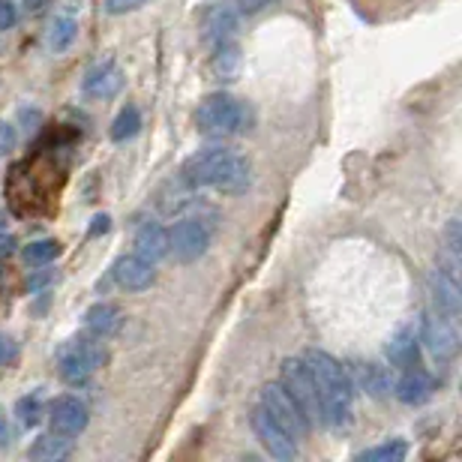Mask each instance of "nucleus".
<instances>
[{"instance_id": "obj_12", "label": "nucleus", "mask_w": 462, "mask_h": 462, "mask_svg": "<svg viewBox=\"0 0 462 462\" xmlns=\"http://www.w3.org/2000/svg\"><path fill=\"white\" fill-rule=\"evenodd\" d=\"M124 88V72L115 60H99L85 72V81H81V90L90 99H112L120 94Z\"/></svg>"}, {"instance_id": "obj_13", "label": "nucleus", "mask_w": 462, "mask_h": 462, "mask_svg": "<svg viewBox=\"0 0 462 462\" xmlns=\"http://www.w3.org/2000/svg\"><path fill=\"white\" fill-rule=\"evenodd\" d=\"M112 276L124 291H144L156 282V267L133 253V255L117 258L112 267Z\"/></svg>"}, {"instance_id": "obj_9", "label": "nucleus", "mask_w": 462, "mask_h": 462, "mask_svg": "<svg viewBox=\"0 0 462 462\" xmlns=\"http://www.w3.org/2000/svg\"><path fill=\"white\" fill-rule=\"evenodd\" d=\"M249 427H253L258 445H262L273 459L289 462V459L298 457V441H294L289 432H285L280 423H276L271 414L264 411L262 402H258L253 409V414H249Z\"/></svg>"}, {"instance_id": "obj_28", "label": "nucleus", "mask_w": 462, "mask_h": 462, "mask_svg": "<svg viewBox=\"0 0 462 462\" xmlns=\"http://www.w3.org/2000/svg\"><path fill=\"white\" fill-rule=\"evenodd\" d=\"M15 22H18V9L9 4V0H0V33L13 31Z\"/></svg>"}, {"instance_id": "obj_8", "label": "nucleus", "mask_w": 462, "mask_h": 462, "mask_svg": "<svg viewBox=\"0 0 462 462\" xmlns=\"http://www.w3.org/2000/svg\"><path fill=\"white\" fill-rule=\"evenodd\" d=\"M420 343L430 348V355L448 364L459 351V334L454 328V319L441 316V312H423L420 316Z\"/></svg>"}, {"instance_id": "obj_6", "label": "nucleus", "mask_w": 462, "mask_h": 462, "mask_svg": "<svg viewBox=\"0 0 462 462\" xmlns=\"http://www.w3.org/2000/svg\"><path fill=\"white\" fill-rule=\"evenodd\" d=\"M280 384L294 396V402L300 405L303 414L310 418V423L321 420V402H319V391L316 382H312V373L303 364V357H285L280 366Z\"/></svg>"}, {"instance_id": "obj_31", "label": "nucleus", "mask_w": 462, "mask_h": 462, "mask_svg": "<svg viewBox=\"0 0 462 462\" xmlns=\"http://www.w3.org/2000/svg\"><path fill=\"white\" fill-rule=\"evenodd\" d=\"M459 246H462V240H459V219L454 217L448 223V249H450V255L459 258Z\"/></svg>"}, {"instance_id": "obj_2", "label": "nucleus", "mask_w": 462, "mask_h": 462, "mask_svg": "<svg viewBox=\"0 0 462 462\" xmlns=\"http://www.w3.org/2000/svg\"><path fill=\"white\" fill-rule=\"evenodd\" d=\"M303 364H307L312 382H316L321 420L330 423V427H346L351 420V405H355V387H351L346 366L319 348L303 351Z\"/></svg>"}, {"instance_id": "obj_24", "label": "nucleus", "mask_w": 462, "mask_h": 462, "mask_svg": "<svg viewBox=\"0 0 462 462\" xmlns=\"http://www.w3.org/2000/svg\"><path fill=\"white\" fill-rule=\"evenodd\" d=\"M76 36H79V24L72 22V18H54L51 33H49V45L54 51H67Z\"/></svg>"}, {"instance_id": "obj_11", "label": "nucleus", "mask_w": 462, "mask_h": 462, "mask_svg": "<svg viewBox=\"0 0 462 462\" xmlns=\"http://www.w3.org/2000/svg\"><path fill=\"white\" fill-rule=\"evenodd\" d=\"M88 420H90V411L79 396H60V400L51 402L49 423H51V432H58V436H67V439L79 436V432L88 430Z\"/></svg>"}, {"instance_id": "obj_17", "label": "nucleus", "mask_w": 462, "mask_h": 462, "mask_svg": "<svg viewBox=\"0 0 462 462\" xmlns=\"http://www.w3.org/2000/svg\"><path fill=\"white\" fill-rule=\"evenodd\" d=\"M135 255H142L144 262H162L169 255V231L160 223H144L135 231Z\"/></svg>"}, {"instance_id": "obj_35", "label": "nucleus", "mask_w": 462, "mask_h": 462, "mask_svg": "<svg viewBox=\"0 0 462 462\" xmlns=\"http://www.w3.org/2000/svg\"><path fill=\"white\" fill-rule=\"evenodd\" d=\"M4 436H6V427H4V418H0V441H4Z\"/></svg>"}, {"instance_id": "obj_16", "label": "nucleus", "mask_w": 462, "mask_h": 462, "mask_svg": "<svg viewBox=\"0 0 462 462\" xmlns=\"http://www.w3.org/2000/svg\"><path fill=\"white\" fill-rule=\"evenodd\" d=\"M124 312L115 303H94L88 312H85V328L90 337L97 339H112L120 334V328H124Z\"/></svg>"}, {"instance_id": "obj_29", "label": "nucleus", "mask_w": 462, "mask_h": 462, "mask_svg": "<svg viewBox=\"0 0 462 462\" xmlns=\"http://www.w3.org/2000/svg\"><path fill=\"white\" fill-rule=\"evenodd\" d=\"M15 360H18V346L9 337L0 334V366H9V364H15Z\"/></svg>"}, {"instance_id": "obj_25", "label": "nucleus", "mask_w": 462, "mask_h": 462, "mask_svg": "<svg viewBox=\"0 0 462 462\" xmlns=\"http://www.w3.org/2000/svg\"><path fill=\"white\" fill-rule=\"evenodd\" d=\"M60 255V244L58 240H33L31 246H24V262L27 264H49Z\"/></svg>"}, {"instance_id": "obj_5", "label": "nucleus", "mask_w": 462, "mask_h": 462, "mask_svg": "<svg viewBox=\"0 0 462 462\" xmlns=\"http://www.w3.org/2000/svg\"><path fill=\"white\" fill-rule=\"evenodd\" d=\"M262 405H264V411L271 414V418L280 423V427L289 432L294 441L310 436V430H312L310 418L303 414L300 405L294 402V396L285 391L280 382H271V384L262 387Z\"/></svg>"}, {"instance_id": "obj_23", "label": "nucleus", "mask_w": 462, "mask_h": 462, "mask_svg": "<svg viewBox=\"0 0 462 462\" xmlns=\"http://www.w3.org/2000/svg\"><path fill=\"white\" fill-rule=\"evenodd\" d=\"M405 454H409V445L400 439H393V441H384V445H378L373 450H364L357 459H364V462H402Z\"/></svg>"}, {"instance_id": "obj_4", "label": "nucleus", "mask_w": 462, "mask_h": 462, "mask_svg": "<svg viewBox=\"0 0 462 462\" xmlns=\"http://www.w3.org/2000/svg\"><path fill=\"white\" fill-rule=\"evenodd\" d=\"M54 364L67 384L79 387L97 375V369L106 364V346L97 337H69L54 351Z\"/></svg>"}, {"instance_id": "obj_15", "label": "nucleus", "mask_w": 462, "mask_h": 462, "mask_svg": "<svg viewBox=\"0 0 462 462\" xmlns=\"http://www.w3.org/2000/svg\"><path fill=\"white\" fill-rule=\"evenodd\" d=\"M384 355H387V360H391V366H396V369L418 366V360H420V337L414 334V328H400L391 339H387Z\"/></svg>"}, {"instance_id": "obj_3", "label": "nucleus", "mask_w": 462, "mask_h": 462, "mask_svg": "<svg viewBox=\"0 0 462 462\" xmlns=\"http://www.w3.org/2000/svg\"><path fill=\"white\" fill-rule=\"evenodd\" d=\"M255 124V115L249 103L231 94H210L196 108V129L208 138L244 135Z\"/></svg>"}, {"instance_id": "obj_22", "label": "nucleus", "mask_w": 462, "mask_h": 462, "mask_svg": "<svg viewBox=\"0 0 462 462\" xmlns=\"http://www.w3.org/2000/svg\"><path fill=\"white\" fill-rule=\"evenodd\" d=\"M138 129H142V112H138L135 106H126V108H120V115L115 117L112 138L115 142H129V138L138 135Z\"/></svg>"}, {"instance_id": "obj_34", "label": "nucleus", "mask_w": 462, "mask_h": 462, "mask_svg": "<svg viewBox=\"0 0 462 462\" xmlns=\"http://www.w3.org/2000/svg\"><path fill=\"white\" fill-rule=\"evenodd\" d=\"M49 4H51V0H24V6L31 9V13H40V9H45Z\"/></svg>"}, {"instance_id": "obj_19", "label": "nucleus", "mask_w": 462, "mask_h": 462, "mask_svg": "<svg viewBox=\"0 0 462 462\" xmlns=\"http://www.w3.org/2000/svg\"><path fill=\"white\" fill-rule=\"evenodd\" d=\"M430 396H432L430 375L418 366L405 369V375L396 382V400L405 402V405H420V402H427Z\"/></svg>"}, {"instance_id": "obj_33", "label": "nucleus", "mask_w": 462, "mask_h": 462, "mask_svg": "<svg viewBox=\"0 0 462 462\" xmlns=\"http://www.w3.org/2000/svg\"><path fill=\"white\" fill-rule=\"evenodd\" d=\"M99 231H108V217H97L94 219V228H90V235H99Z\"/></svg>"}, {"instance_id": "obj_14", "label": "nucleus", "mask_w": 462, "mask_h": 462, "mask_svg": "<svg viewBox=\"0 0 462 462\" xmlns=\"http://www.w3.org/2000/svg\"><path fill=\"white\" fill-rule=\"evenodd\" d=\"M199 31L201 40H208L210 45L223 42V40H235V33L240 31V15L231 6H208L205 13L199 15Z\"/></svg>"}, {"instance_id": "obj_30", "label": "nucleus", "mask_w": 462, "mask_h": 462, "mask_svg": "<svg viewBox=\"0 0 462 462\" xmlns=\"http://www.w3.org/2000/svg\"><path fill=\"white\" fill-rule=\"evenodd\" d=\"M144 0H106V9L112 15H124V13H133V9L142 6Z\"/></svg>"}, {"instance_id": "obj_26", "label": "nucleus", "mask_w": 462, "mask_h": 462, "mask_svg": "<svg viewBox=\"0 0 462 462\" xmlns=\"http://www.w3.org/2000/svg\"><path fill=\"white\" fill-rule=\"evenodd\" d=\"M15 411L24 427H36V423L42 420V400L40 396H24V400H18Z\"/></svg>"}, {"instance_id": "obj_1", "label": "nucleus", "mask_w": 462, "mask_h": 462, "mask_svg": "<svg viewBox=\"0 0 462 462\" xmlns=\"http://www.w3.org/2000/svg\"><path fill=\"white\" fill-rule=\"evenodd\" d=\"M180 180L192 189H217L226 196H240L253 183V165L244 153L231 151V147H205L183 162Z\"/></svg>"}, {"instance_id": "obj_7", "label": "nucleus", "mask_w": 462, "mask_h": 462, "mask_svg": "<svg viewBox=\"0 0 462 462\" xmlns=\"http://www.w3.org/2000/svg\"><path fill=\"white\" fill-rule=\"evenodd\" d=\"M210 246V228L196 217H183L169 228V253L178 258L180 264L199 262Z\"/></svg>"}, {"instance_id": "obj_32", "label": "nucleus", "mask_w": 462, "mask_h": 462, "mask_svg": "<svg viewBox=\"0 0 462 462\" xmlns=\"http://www.w3.org/2000/svg\"><path fill=\"white\" fill-rule=\"evenodd\" d=\"M15 253V237L13 235H0V258Z\"/></svg>"}, {"instance_id": "obj_10", "label": "nucleus", "mask_w": 462, "mask_h": 462, "mask_svg": "<svg viewBox=\"0 0 462 462\" xmlns=\"http://www.w3.org/2000/svg\"><path fill=\"white\" fill-rule=\"evenodd\" d=\"M432 285V300H436V312L448 319L459 316V303H462V291H459V280H457V258L450 255V262H441L430 276Z\"/></svg>"}, {"instance_id": "obj_21", "label": "nucleus", "mask_w": 462, "mask_h": 462, "mask_svg": "<svg viewBox=\"0 0 462 462\" xmlns=\"http://www.w3.org/2000/svg\"><path fill=\"white\" fill-rule=\"evenodd\" d=\"M31 459H40V462H60L72 457V441L67 436H58V432H45L31 445Z\"/></svg>"}, {"instance_id": "obj_20", "label": "nucleus", "mask_w": 462, "mask_h": 462, "mask_svg": "<svg viewBox=\"0 0 462 462\" xmlns=\"http://www.w3.org/2000/svg\"><path fill=\"white\" fill-rule=\"evenodd\" d=\"M240 72V45L235 40L214 42V54H210V76L219 81L237 79Z\"/></svg>"}, {"instance_id": "obj_27", "label": "nucleus", "mask_w": 462, "mask_h": 462, "mask_svg": "<svg viewBox=\"0 0 462 462\" xmlns=\"http://www.w3.org/2000/svg\"><path fill=\"white\" fill-rule=\"evenodd\" d=\"M18 135H15V126L6 124V120H0V156H6L9 151L15 147Z\"/></svg>"}, {"instance_id": "obj_18", "label": "nucleus", "mask_w": 462, "mask_h": 462, "mask_svg": "<svg viewBox=\"0 0 462 462\" xmlns=\"http://www.w3.org/2000/svg\"><path fill=\"white\" fill-rule=\"evenodd\" d=\"M351 387H360L369 396H387L391 393V375L384 373V366L378 364H351L348 369Z\"/></svg>"}]
</instances>
